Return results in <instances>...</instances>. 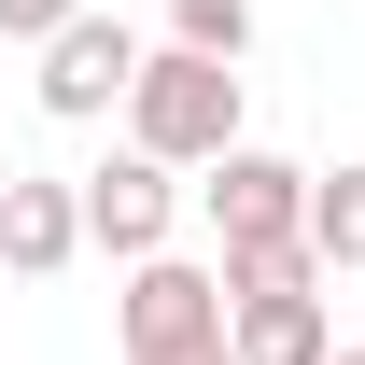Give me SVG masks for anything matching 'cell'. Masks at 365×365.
<instances>
[{"instance_id":"6da1fadb","label":"cell","mask_w":365,"mask_h":365,"mask_svg":"<svg viewBox=\"0 0 365 365\" xmlns=\"http://www.w3.org/2000/svg\"><path fill=\"white\" fill-rule=\"evenodd\" d=\"M127 140L169 155L182 182L239 140V56H197V43H140V85H127Z\"/></svg>"},{"instance_id":"7a4b0ae2","label":"cell","mask_w":365,"mask_h":365,"mask_svg":"<svg viewBox=\"0 0 365 365\" xmlns=\"http://www.w3.org/2000/svg\"><path fill=\"white\" fill-rule=\"evenodd\" d=\"M113 337H127V365H239L225 351V267L211 253H127Z\"/></svg>"},{"instance_id":"3957f363","label":"cell","mask_w":365,"mask_h":365,"mask_svg":"<svg viewBox=\"0 0 365 365\" xmlns=\"http://www.w3.org/2000/svg\"><path fill=\"white\" fill-rule=\"evenodd\" d=\"M197 211H211V253H253V239H309V169L267 155V140H225L197 169Z\"/></svg>"},{"instance_id":"277c9868","label":"cell","mask_w":365,"mask_h":365,"mask_svg":"<svg viewBox=\"0 0 365 365\" xmlns=\"http://www.w3.org/2000/svg\"><path fill=\"white\" fill-rule=\"evenodd\" d=\"M71 197H85V253L127 267V253H169V239H182V197H197V182H182L169 155H140V140H127V155H98Z\"/></svg>"},{"instance_id":"5b68a950","label":"cell","mask_w":365,"mask_h":365,"mask_svg":"<svg viewBox=\"0 0 365 365\" xmlns=\"http://www.w3.org/2000/svg\"><path fill=\"white\" fill-rule=\"evenodd\" d=\"M29 56H43L29 85H43V113H56V127H98V113H127V85H140V29H127V14H98V0L71 14V29H43Z\"/></svg>"},{"instance_id":"8992f818","label":"cell","mask_w":365,"mask_h":365,"mask_svg":"<svg viewBox=\"0 0 365 365\" xmlns=\"http://www.w3.org/2000/svg\"><path fill=\"white\" fill-rule=\"evenodd\" d=\"M225 351L239 365H323V351H337L323 281H253V295H225Z\"/></svg>"},{"instance_id":"52a82bcc","label":"cell","mask_w":365,"mask_h":365,"mask_svg":"<svg viewBox=\"0 0 365 365\" xmlns=\"http://www.w3.org/2000/svg\"><path fill=\"white\" fill-rule=\"evenodd\" d=\"M71 253H85V197L43 182V169H14V182H0V267H14V281H56Z\"/></svg>"},{"instance_id":"ba28073f","label":"cell","mask_w":365,"mask_h":365,"mask_svg":"<svg viewBox=\"0 0 365 365\" xmlns=\"http://www.w3.org/2000/svg\"><path fill=\"white\" fill-rule=\"evenodd\" d=\"M309 253H323V281L365 267V169H351V155H337V169H309Z\"/></svg>"},{"instance_id":"9c48e42d","label":"cell","mask_w":365,"mask_h":365,"mask_svg":"<svg viewBox=\"0 0 365 365\" xmlns=\"http://www.w3.org/2000/svg\"><path fill=\"white\" fill-rule=\"evenodd\" d=\"M169 43H197V56H253V0H169Z\"/></svg>"},{"instance_id":"30bf717a","label":"cell","mask_w":365,"mask_h":365,"mask_svg":"<svg viewBox=\"0 0 365 365\" xmlns=\"http://www.w3.org/2000/svg\"><path fill=\"white\" fill-rule=\"evenodd\" d=\"M85 0H0V43H43V29H71Z\"/></svg>"},{"instance_id":"8fae6325","label":"cell","mask_w":365,"mask_h":365,"mask_svg":"<svg viewBox=\"0 0 365 365\" xmlns=\"http://www.w3.org/2000/svg\"><path fill=\"white\" fill-rule=\"evenodd\" d=\"M323 365H365V351H323Z\"/></svg>"},{"instance_id":"7c38bea8","label":"cell","mask_w":365,"mask_h":365,"mask_svg":"<svg viewBox=\"0 0 365 365\" xmlns=\"http://www.w3.org/2000/svg\"><path fill=\"white\" fill-rule=\"evenodd\" d=\"M0 182H14V155H0Z\"/></svg>"}]
</instances>
